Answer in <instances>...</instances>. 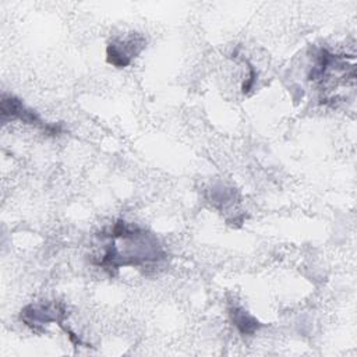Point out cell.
I'll return each mask as SVG.
<instances>
[{
  "label": "cell",
  "mask_w": 357,
  "mask_h": 357,
  "mask_svg": "<svg viewBox=\"0 0 357 357\" xmlns=\"http://www.w3.org/2000/svg\"><path fill=\"white\" fill-rule=\"evenodd\" d=\"M99 237L103 241V251L93 259V264L110 273L121 266H141L158 262L165 257L153 233L124 220H117L99 233Z\"/></svg>",
  "instance_id": "cell-1"
},
{
  "label": "cell",
  "mask_w": 357,
  "mask_h": 357,
  "mask_svg": "<svg viewBox=\"0 0 357 357\" xmlns=\"http://www.w3.org/2000/svg\"><path fill=\"white\" fill-rule=\"evenodd\" d=\"M229 315L231 324L244 336H252L259 328H262V324L240 305H231L229 308Z\"/></svg>",
  "instance_id": "cell-6"
},
{
  "label": "cell",
  "mask_w": 357,
  "mask_h": 357,
  "mask_svg": "<svg viewBox=\"0 0 357 357\" xmlns=\"http://www.w3.org/2000/svg\"><path fill=\"white\" fill-rule=\"evenodd\" d=\"M67 318V308L63 303L50 301L40 304H28L20 312V319L22 324L29 326L32 331L42 333L43 325L56 322L68 336V339L75 344H82L81 339L67 326H64V319Z\"/></svg>",
  "instance_id": "cell-3"
},
{
  "label": "cell",
  "mask_w": 357,
  "mask_h": 357,
  "mask_svg": "<svg viewBox=\"0 0 357 357\" xmlns=\"http://www.w3.org/2000/svg\"><path fill=\"white\" fill-rule=\"evenodd\" d=\"M145 43V38L135 32L128 35L126 39L112 40L106 47V60L117 68H124L142 52Z\"/></svg>",
  "instance_id": "cell-5"
},
{
  "label": "cell",
  "mask_w": 357,
  "mask_h": 357,
  "mask_svg": "<svg viewBox=\"0 0 357 357\" xmlns=\"http://www.w3.org/2000/svg\"><path fill=\"white\" fill-rule=\"evenodd\" d=\"M0 116L3 123L18 120L24 124L33 126L43 131L47 135H59L63 131V127L60 124H53L45 121L33 109L28 107L20 98L3 93L0 100Z\"/></svg>",
  "instance_id": "cell-4"
},
{
  "label": "cell",
  "mask_w": 357,
  "mask_h": 357,
  "mask_svg": "<svg viewBox=\"0 0 357 357\" xmlns=\"http://www.w3.org/2000/svg\"><path fill=\"white\" fill-rule=\"evenodd\" d=\"M356 67L347 63V54H335L328 49H321L317 61L312 66L308 79L321 88V91L337 88L339 84L354 82Z\"/></svg>",
  "instance_id": "cell-2"
}]
</instances>
